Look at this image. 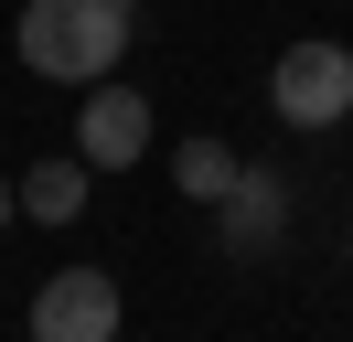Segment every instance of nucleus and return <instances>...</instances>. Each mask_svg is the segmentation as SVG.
Returning <instances> with one entry per match:
<instances>
[{
	"label": "nucleus",
	"instance_id": "423d86ee",
	"mask_svg": "<svg viewBox=\"0 0 353 342\" xmlns=\"http://www.w3.org/2000/svg\"><path fill=\"white\" fill-rule=\"evenodd\" d=\"M86 182H97V161H86V150H65V161H32V171H22V214H32V225H75V214H86Z\"/></svg>",
	"mask_w": 353,
	"mask_h": 342
},
{
	"label": "nucleus",
	"instance_id": "39448f33",
	"mask_svg": "<svg viewBox=\"0 0 353 342\" xmlns=\"http://www.w3.org/2000/svg\"><path fill=\"white\" fill-rule=\"evenodd\" d=\"M75 150H86L97 171H129L139 150H150V97H129L118 75H97V97L75 107Z\"/></svg>",
	"mask_w": 353,
	"mask_h": 342
},
{
	"label": "nucleus",
	"instance_id": "f257e3e1",
	"mask_svg": "<svg viewBox=\"0 0 353 342\" xmlns=\"http://www.w3.org/2000/svg\"><path fill=\"white\" fill-rule=\"evenodd\" d=\"M129 32H139V0H22V64L54 86L118 75Z\"/></svg>",
	"mask_w": 353,
	"mask_h": 342
},
{
	"label": "nucleus",
	"instance_id": "20e7f679",
	"mask_svg": "<svg viewBox=\"0 0 353 342\" xmlns=\"http://www.w3.org/2000/svg\"><path fill=\"white\" fill-rule=\"evenodd\" d=\"M279 235H289V182L279 171H236V192L214 203V246L236 256V268H257Z\"/></svg>",
	"mask_w": 353,
	"mask_h": 342
},
{
	"label": "nucleus",
	"instance_id": "0eeeda50",
	"mask_svg": "<svg viewBox=\"0 0 353 342\" xmlns=\"http://www.w3.org/2000/svg\"><path fill=\"white\" fill-rule=\"evenodd\" d=\"M236 150H225V139H182L172 150V182H182V203H225V192H236Z\"/></svg>",
	"mask_w": 353,
	"mask_h": 342
},
{
	"label": "nucleus",
	"instance_id": "7ed1b4c3",
	"mask_svg": "<svg viewBox=\"0 0 353 342\" xmlns=\"http://www.w3.org/2000/svg\"><path fill=\"white\" fill-rule=\"evenodd\" d=\"M22 321H32V342H108L118 321H129V299H118L108 268H54Z\"/></svg>",
	"mask_w": 353,
	"mask_h": 342
},
{
	"label": "nucleus",
	"instance_id": "f03ea898",
	"mask_svg": "<svg viewBox=\"0 0 353 342\" xmlns=\"http://www.w3.org/2000/svg\"><path fill=\"white\" fill-rule=\"evenodd\" d=\"M268 107H279L289 128H343V107H353V54L343 43H289L279 64H268Z\"/></svg>",
	"mask_w": 353,
	"mask_h": 342
},
{
	"label": "nucleus",
	"instance_id": "6e6552de",
	"mask_svg": "<svg viewBox=\"0 0 353 342\" xmlns=\"http://www.w3.org/2000/svg\"><path fill=\"white\" fill-rule=\"evenodd\" d=\"M11 214H22V182H11V171H0V235H11Z\"/></svg>",
	"mask_w": 353,
	"mask_h": 342
}]
</instances>
